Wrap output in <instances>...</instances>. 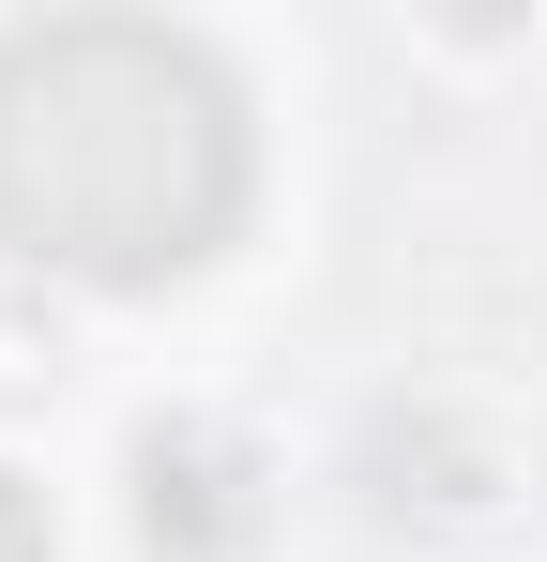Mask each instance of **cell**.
Listing matches in <instances>:
<instances>
[{"label": "cell", "instance_id": "1", "mask_svg": "<svg viewBox=\"0 0 547 562\" xmlns=\"http://www.w3.org/2000/svg\"><path fill=\"white\" fill-rule=\"evenodd\" d=\"M259 183L244 92L198 31L153 15H46L0 46V244L46 274L153 289L198 274Z\"/></svg>", "mask_w": 547, "mask_h": 562}, {"label": "cell", "instance_id": "2", "mask_svg": "<svg viewBox=\"0 0 547 562\" xmlns=\"http://www.w3.org/2000/svg\"><path fill=\"white\" fill-rule=\"evenodd\" d=\"M0 562H46V502H31L15 471H0Z\"/></svg>", "mask_w": 547, "mask_h": 562}]
</instances>
